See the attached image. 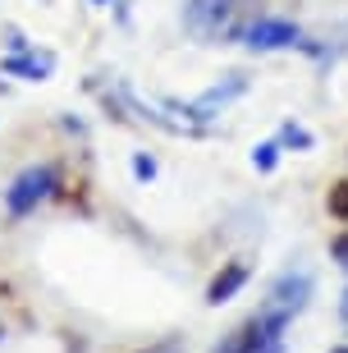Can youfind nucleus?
Here are the masks:
<instances>
[{"label": "nucleus", "instance_id": "0eeeda50", "mask_svg": "<svg viewBox=\"0 0 348 353\" xmlns=\"http://www.w3.org/2000/svg\"><path fill=\"white\" fill-rule=\"evenodd\" d=\"M5 74H28V79H46V74H51L55 69V55H10V60H5Z\"/></svg>", "mask_w": 348, "mask_h": 353}, {"label": "nucleus", "instance_id": "423d86ee", "mask_svg": "<svg viewBox=\"0 0 348 353\" xmlns=\"http://www.w3.org/2000/svg\"><path fill=\"white\" fill-rule=\"evenodd\" d=\"M247 280H252V266H247V262H225L216 275H211V285H207V303H211V307H225V303H229L234 294H238V289L247 285Z\"/></svg>", "mask_w": 348, "mask_h": 353}, {"label": "nucleus", "instance_id": "9b49d317", "mask_svg": "<svg viewBox=\"0 0 348 353\" xmlns=\"http://www.w3.org/2000/svg\"><path fill=\"white\" fill-rule=\"evenodd\" d=\"M133 179L152 183V179H156V157H147V152H138V157H133Z\"/></svg>", "mask_w": 348, "mask_h": 353}, {"label": "nucleus", "instance_id": "dca6fc26", "mask_svg": "<svg viewBox=\"0 0 348 353\" xmlns=\"http://www.w3.org/2000/svg\"><path fill=\"white\" fill-rule=\"evenodd\" d=\"M0 340H5V330H0Z\"/></svg>", "mask_w": 348, "mask_h": 353}, {"label": "nucleus", "instance_id": "f03ea898", "mask_svg": "<svg viewBox=\"0 0 348 353\" xmlns=\"http://www.w3.org/2000/svg\"><path fill=\"white\" fill-rule=\"evenodd\" d=\"M284 330H289V321H284V316L257 312V316H247L243 326H234L229 335H220V344L211 353H261L266 344H280Z\"/></svg>", "mask_w": 348, "mask_h": 353}, {"label": "nucleus", "instance_id": "ddd939ff", "mask_svg": "<svg viewBox=\"0 0 348 353\" xmlns=\"http://www.w3.org/2000/svg\"><path fill=\"white\" fill-rule=\"evenodd\" d=\"M339 316L348 321V289H344V299H339Z\"/></svg>", "mask_w": 348, "mask_h": 353}, {"label": "nucleus", "instance_id": "2eb2a0df", "mask_svg": "<svg viewBox=\"0 0 348 353\" xmlns=\"http://www.w3.org/2000/svg\"><path fill=\"white\" fill-rule=\"evenodd\" d=\"M330 353H348V344H339V349H330Z\"/></svg>", "mask_w": 348, "mask_h": 353}, {"label": "nucleus", "instance_id": "7ed1b4c3", "mask_svg": "<svg viewBox=\"0 0 348 353\" xmlns=\"http://www.w3.org/2000/svg\"><path fill=\"white\" fill-rule=\"evenodd\" d=\"M55 188V165H28V170H19L10 179V188H5V211H10L14 221L19 216H28V211H37V202H46Z\"/></svg>", "mask_w": 348, "mask_h": 353}, {"label": "nucleus", "instance_id": "4468645a", "mask_svg": "<svg viewBox=\"0 0 348 353\" xmlns=\"http://www.w3.org/2000/svg\"><path fill=\"white\" fill-rule=\"evenodd\" d=\"M261 353H284V340H280V344H266V349H261Z\"/></svg>", "mask_w": 348, "mask_h": 353}, {"label": "nucleus", "instance_id": "f8f14e48", "mask_svg": "<svg viewBox=\"0 0 348 353\" xmlns=\"http://www.w3.org/2000/svg\"><path fill=\"white\" fill-rule=\"evenodd\" d=\"M147 353H183V344L179 340H161V344H152Z\"/></svg>", "mask_w": 348, "mask_h": 353}, {"label": "nucleus", "instance_id": "39448f33", "mask_svg": "<svg viewBox=\"0 0 348 353\" xmlns=\"http://www.w3.org/2000/svg\"><path fill=\"white\" fill-rule=\"evenodd\" d=\"M238 0H188L183 5V28L193 37H229V19Z\"/></svg>", "mask_w": 348, "mask_h": 353}, {"label": "nucleus", "instance_id": "1a4fd4ad", "mask_svg": "<svg viewBox=\"0 0 348 353\" xmlns=\"http://www.w3.org/2000/svg\"><path fill=\"white\" fill-rule=\"evenodd\" d=\"M325 207H330V216H335L339 225H348V179H339L335 188H330V197H325Z\"/></svg>", "mask_w": 348, "mask_h": 353}, {"label": "nucleus", "instance_id": "9d476101", "mask_svg": "<svg viewBox=\"0 0 348 353\" xmlns=\"http://www.w3.org/2000/svg\"><path fill=\"white\" fill-rule=\"evenodd\" d=\"M280 152H284L280 143H261V147H252V165H257L261 174H271L275 165H280Z\"/></svg>", "mask_w": 348, "mask_h": 353}, {"label": "nucleus", "instance_id": "6e6552de", "mask_svg": "<svg viewBox=\"0 0 348 353\" xmlns=\"http://www.w3.org/2000/svg\"><path fill=\"white\" fill-rule=\"evenodd\" d=\"M275 143H280V147H298V152H307V147H311V133L303 129L298 119H289V124L280 129V138H275Z\"/></svg>", "mask_w": 348, "mask_h": 353}, {"label": "nucleus", "instance_id": "20e7f679", "mask_svg": "<svg viewBox=\"0 0 348 353\" xmlns=\"http://www.w3.org/2000/svg\"><path fill=\"white\" fill-rule=\"evenodd\" d=\"M238 41H243L247 51H289V46H303V32H298V23H289V19H271V14H261V19H252L247 28H238Z\"/></svg>", "mask_w": 348, "mask_h": 353}, {"label": "nucleus", "instance_id": "f257e3e1", "mask_svg": "<svg viewBox=\"0 0 348 353\" xmlns=\"http://www.w3.org/2000/svg\"><path fill=\"white\" fill-rule=\"evenodd\" d=\"M311 289H316V275H311L307 266H289V271H280L271 280L261 312H275V316H284V321H294L298 312H307Z\"/></svg>", "mask_w": 348, "mask_h": 353}]
</instances>
